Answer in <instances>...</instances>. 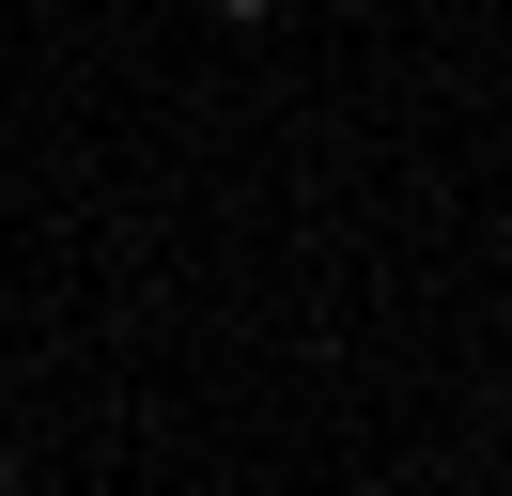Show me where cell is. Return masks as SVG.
<instances>
[{
    "label": "cell",
    "instance_id": "obj_1",
    "mask_svg": "<svg viewBox=\"0 0 512 496\" xmlns=\"http://www.w3.org/2000/svg\"><path fill=\"white\" fill-rule=\"evenodd\" d=\"M202 16H233V31H264V16H280V0H202Z\"/></svg>",
    "mask_w": 512,
    "mask_h": 496
},
{
    "label": "cell",
    "instance_id": "obj_2",
    "mask_svg": "<svg viewBox=\"0 0 512 496\" xmlns=\"http://www.w3.org/2000/svg\"><path fill=\"white\" fill-rule=\"evenodd\" d=\"M0 481H16V450H0Z\"/></svg>",
    "mask_w": 512,
    "mask_h": 496
}]
</instances>
